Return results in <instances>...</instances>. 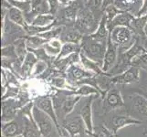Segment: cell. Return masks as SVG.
<instances>
[{
  "instance_id": "cell-1",
  "label": "cell",
  "mask_w": 147,
  "mask_h": 137,
  "mask_svg": "<svg viewBox=\"0 0 147 137\" xmlns=\"http://www.w3.org/2000/svg\"><path fill=\"white\" fill-rule=\"evenodd\" d=\"M32 117L43 137H59L60 135L59 126L54 120L35 105L32 108Z\"/></svg>"
},
{
  "instance_id": "cell-2",
  "label": "cell",
  "mask_w": 147,
  "mask_h": 137,
  "mask_svg": "<svg viewBox=\"0 0 147 137\" xmlns=\"http://www.w3.org/2000/svg\"><path fill=\"white\" fill-rule=\"evenodd\" d=\"M107 42L99 41L92 38L90 35H86L83 37L82 42V51L89 59L98 63L100 67H102L103 59L107 48Z\"/></svg>"
},
{
  "instance_id": "cell-3",
  "label": "cell",
  "mask_w": 147,
  "mask_h": 137,
  "mask_svg": "<svg viewBox=\"0 0 147 137\" xmlns=\"http://www.w3.org/2000/svg\"><path fill=\"white\" fill-rule=\"evenodd\" d=\"M134 34L131 28L119 26L113 28L110 32V37L113 42L119 48V52H124L135 42L137 38Z\"/></svg>"
},
{
  "instance_id": "cell-4",
  "label": "cell",
  "mask_w": 147,
  "mask_h": 137,
  "mask_svg": "<svg viewBox=\"0 0 147 137\" xmlns=\"http://www.w3.org/2000/svg\"><path fill=\"white\" fill-rule=\"evenodd\" d=\"M100 22V21H99ZM98 19L94 14L90 11L86 4L80 9L77 18L75 21V26L83 35H90L96 31L98 28Z\"/></svg>"
},
{
  "instance_id": "cell-5",
  "label": "cell",
  "mask_w": 147,
  "mask_h": 137,
  "mask_svg": "<svg viewBox=\"0 0 147 137\" xmlns=\"http://www.w3.org/2000/svg\"><path fill=\"white\" fill-rule=\"evenodd\" d=\"M73 113V111H72ZM69 113L61 121V127H63L68 133L70 134L71 137H75L76 135L82 134L84 133L85 130H87L86 125L80 115L76 113Z\"/></svg>"
},
{
  "instance_id": "cell-6",
  "label": "cell",
  "mask_w": 147,
  "mask_h": 137,
  "mask_svg": "<svg viewBox=\"0 0 147 137\" xmlns=\"http://www.w3.org/2000/svg\"><path fill=\"white\" fill-rule=\"evenodd\" d=\"M95 75H96L95 73L90 72V70H87L83 67L82 68L77 63L70 65L67 69V70H66V74H65L68 82L73 85H78L82 80L88 78L94 77Z\"/></svg>"
},
{
  "instance_id": "cell-7",
  "label": "cell",
  "mask_w": 147,
  "mask_h": 137,
  "mask_svg": "<svg viewBox=\"0 0 147 137\" xmlns=\"http://www.w3.org/2000/svg\"><path fill=\"white\" fill-rule=\"evenodd\" d=\"M118 51H119V48L113 42L111 37L109 36L107 48H106V51H105L104 59H103L102 67H101V70H102V72L105 74H107L110 70L114 67L115 64L117 63V60L119 58Z\"/></svg>"
},
{
  "instance_id": "cell-8",
  "label": "cell",
  "mask_w": 147,
  "mask_h": 137,
  "mask_svg": "<svg viewBox=\"0 0 147 137\" xmlns=\"http://www.w3.org/2000/svg\"><path fill=\"white\" fill-rule=\"evenodd\" d=\"M92 100L93 96H88L84 99V103L79 105V114L82 118L84 124L87 128V132L90 134L93 132L92 124Z\"/></svg>"
},
{
  "instance_id": "cell-9",
  "label": "cell",
  "mask_w": 147,
  "mask_h": 137,
  "mask_svg": "<svg viewBox=\"0 0 147 137\" xmlns=\"http://www.w3.org/2000/svg\"><path fill=\"white\" fill-rule=\"evenodd\" d=\"M140 79V69L136 66H131L124 72L116 75L110 79L111 83L114 84H129L138 82Z\"/></svg>"
},
{
  "instance_id": "cell-10",
  "label": "cell",
  "mask_w": 147,
  "mask_h": 137,
  "mask_svg": "<svg viewBox=\"0 0 147 137\" xmlns=\"http://www.w3.org/2000/svg\"><path fill=\"white\" fill-rule=\"evenodd\" d=\"M33 103L35 106H37L38 109H40L42 111H44V113L49 114L50 117L54 120L56 124L59 126V129L60 130L61 127H59V125L58 124V117H57V114H56L52 98H50L49 96H38V97L34 100Z\"/></svg>"
},
{
  "instance_id": "cell-11",
  "label": "cell",
  "mask_w": 147,
  "mask_h": 137,
  "mask_svg": "<svg viewBox=\"0 0 147 137\" xmlns=\"http://www.w3.org/2000/svg\"><path fill=\"white\" fill-rule=\"evenodd\" d=\"M83 34L77 28H66L64 27L59 39L62 43H74L82 44L83 39Z\"/></svg>"
},
{
  "instance_id": "cell-12",
  "label": "cell",
  "mask_w": 147,
  "mask_h": 137,
  "mask_svg": "<svg viewBox=\"0 0 147 137\" xmlns=\"http://www.w3.org/2000/svg\"><path fill=\"white\" fill-rule=\"evenodd\" d=\"M142 124V121L136 120L135 118H131L130 116H123V115H116L113 117L110 121L109 129L111 130L113 133H116L119 129L124 127L125 125L129 124Z\"/></svg>"
},
{
  "instance_id": "cell-13",
  "label": "cell",
  "mask_w": 147,
  "mask_h": 137,
  "mask_svg": "<svg viewBox=\"0 0 147 137\" xmlns=\"http://www.w3.org/2000/svg\"><path fill=\"white\" fill-rule=\"evenodd\" d=\"M135 18L134 15L128 11H123L117 15L113 20L108 22V28L109 31L111 32L113 28L115 27H119V26H124V27H129L131 28V22H133L134 18Z\"/></svg>"
},
{
  "instance_id": "cell-14",
  "label": "cell",
  "mask_w": 147,
  "mask_h": 137,
  "mask_svg": "<svg viewBox=\"0 0 147 137\" xmlns=\"http://www.w3.org/2000/svg\"><path fill=\"white\" fill-rule=\"evenodd\" d=\"M84 6L80 0H76L62 10V19L69 23H75L80 9Z\"/></svg>"
},
{
  "instance_id": "cell-15",
  "label": "cell",
  "mask_w": 147,
  "mask_h": 137,
  "mask_svg": "<svg viewBox=\"0 0 147 137\" xmlns=\"http://www.w3.org/2000/svg\"><path fill=\"white\" fill-rule=\"evenodd\" d=\"M23 131L22 134L25 137H40L41 134L38 128L37 124H35L33 117H29L27 115H23Z\"/></svg>"
},
{
  "instance_id": "cell-16",
  "label": "cell",
  "mask_w": 147,
  "mask_h": 137,
  "mask_svg": "<svg viewBox=\"0 0 147 137\" xmlns=\"http://www.w3.org/2000/svg\"><path fill=\"white\" fill-rule=\"evenodd\" d=\"M38 60L39 59H38L36 55L33 52L28 50V53L26 55V57H25V59L21 66V72H20L23 77H28V76H30L32 74L33 69Z\"/></svg>"
},
{
  "instance_id": "cell-17",
  "label": "cell",
  "mask_w": 147,
  "mask_h": 137,
  "mask_svg": "<svg viewBox=\"0 0 147 137\" xmlns=\"http://www.w3.org/2000/svg\"><path fill=\"white\" fill-rule=\"evenodd\" d=\"M7 17L10 21L22 27L23 28L28 25L24 12L18 7H11L10 8H8L7 10Z\"/></svg>"
},
{
  "instance_id": "cell-18",
  "label": "cell",
  "mask_w": 147,
  "mask_h": 137,
  "mask_svg": "<svg viewBox=\"0 0 147 137\" xmlns=\"http://www.w3.org/2000/svg\"><path fill=\"white\" fill-rule=\"evenodd\" d=\"M23 127H21L17 121L12 120L3 123L2 127V136L3 137H15L17 135L22 134Z\"/></svg>"
},
{
  "instance_id": "cell-19",
  "label": "cell",
  "mask_w": 147,
  "mask_h": 137,
  "mask_svg": "<svg viewBox=\"0 0 147 137\" xmlns=\"http://www.w3.org/2000/svg\"><path fill=\"white\" fill-rule=\"evenodd\" d=\"M106 103L110 108H119L124 105L123 99L121 93L116 90H109L105 96Z\"/></svg>"
},
{
  "instance_id": "cell-20",
  "label": "cell",
  "mask_w": 147,
  "mask_h": 137,
  "mask_svg": "<svg viewBox=\"0 0 147 137\" xmlns=\"http://www.w3.org/2000/svg\"><path fill=\"white\" fill-rule=\"evenodd\" d=\"M131 103L136 113L147 119V98L142 95L135 94L133 97Z\"/></svg>"
},
{
  "instance_id": "cell-21",
  "label": "cell",
  "mask_w": 147,
  "mask_h": 137,
  "mask_svg": "<svg viewBox=\"0 0 147 137\" xmlns=\"http://www.w3.org/2000/svg\"><path fill=\"white\" fill-rule=\"evenodd\" d=\"M80 63H82V67L84 69H86L87 70H90L93 73H95L96 75H100V74H105L102 70H101V67L95 61H93L92 59H89L87 56L84 55L82 52L80 53Z\"/></svg>"
},
{
  "instance_id": "cell-22",
  "label": "cell",
  "mask_w": 147,
  "mask_h": 137,
  "mask_svg": "<svg viewBox=\"0 0 147 137\" xmlns=\"http://www.w3.org/2000/svg\"><path fill=\"white\" fill-rule=\"evenodd\" d=\"M31 12L35 17L38 15L49 14V4L48 0H31Z\"/></svg>"
},
{
  "instance_id": "cell-23",
  "label": "cell",
  "mask_w": 147,
  "mask_h": 137,
  "mask_svg": "<svg viewBox=\"0 0 147 137\" xmlns=\"http://www.w3.org/2000/svg\"><path fill=\"white\" fill-rule=\"evenodd\" d=\"M74 94L79 95L80 97H88V96L100 95V92L95 86L89 83H85L80 85L78 88V90H75Z\"/></svg>"
},
{
  "instance_id": "cell-24",
  "label": "cell",
  "mask_w": 147,
  "mask_h": 137,
  "mask_svg": "<svg viewBox=\"0 0 147 137\" xmlns=\"http://www.w3.org/2000/svg\"><path fill=\"white\" fill-rule=\"evenodd\" d=\"M55 22H56L55 16L49 13V14L38 15V16L33 19L32 23L30 25H34V26H38V27H48Z\"/></svg>"
},
{
  "instance_id": "cell-25",
  "label": "cell",
  "mask_w": 147,
  "mask_h": 137,
  "mask_svg": "<svg viewBox=\"0 0 147 137\" xmlns=\"http://www.w3.org/2000/svg\"><path fill=\"white\" fill-rule=\"evenodd\" d=\"M80 51H82V45H80V44L63 43L62 47H61V49H60V52L58 55V57L56 58V59H62V58L67 57V56L72 54V53L80 52Z\"/></svg>"
},
{
  "instance_id": "cell-26",
  "label": "cell",
  "mask_w": 147,
  "mask_h": 137,
  "mask_svg": "<svg viewBox=\"0 0 147 137\" xmlns=\"http://www.w3.org/2000/svg\"><path fill=\"white\" fill-rule=\"evenodd\" d=\"M147 24V14L142 17H135L131 22V28L134 33L138 34L139 36H145L144 35V28Z\"/></svg>"
},
{
  "instance_id": "cell-27",
  "label": "cell",
  "mask_w": 147,
  "mask_h": 137,
  "mask_svg": "<svg viewBox=\"0 0 147 137\" xmlns=\"http://www.w3.org/2000/svg\"><path fill=\"white\" fill-rule=\"evenodd\" d=\"M26 41H27V48L28 49H39L44 47L45 44L49 42V40L45 39L39 36H27L26 37Z\"/></svg>"
},
{
  "instance_id": "cell-28",
  "label": "cell",
  "mask_w": 147,
  "mask_h": 137,
  "mask_svg": "<svg viewBox=\"0 0 147 137\" xmlns=\"http://www.w3.org/2000/svg\"><path fill=\"white\" fill-rule=\"evenodd\" d=\"M64 27L65 26H63V25L56 26L52 28H50L49 30H48V31H46V32H43L41 34L38 35V36L47 39V40H49V41H50V40H52V39H55V38H59L60 34H61Z\"/></svg>"
},
{
  "instance_id": "cell-29",
  "label": "cell",
  "mask_w": 147,
  "mask_h": 137,
  "mask_svg": "<svg viewBox=\"0 0 147 137\" xmlns=\"http://www.w3.org/2000/svg\"><path fill=\"white\" fill-rule=\"evenodd\" d=\"M86 6L92 11L94 16L97 18V15H103V2L102 0H88Z\"/></svg>"
},
{
  "instance_id": "cell-30",
  "label": "cell",
  "mask_w": 147,
  "mask_h": 137,
  "mask_svg": "<svg viewBox=\"0 0 147 137\" xmlns=\"http://www.w3.org/2000/svg\"><path fill=\"white\" fill-rule=\"evenodd\" d=\"M90 135L92 137H114L113 134L111 133V130L102 125L98 126L96 129L93 128V132L92 134H90Z\"/></svg>"
},
{
  "instance_id": "cell-31",
  "label": "cell",
  "mask_w": 147,
  "mask_h": 137,
  "mask_svg": "<svg viewBox=\"0 0 147 137\" xmlns=\"http://www.w3.org/2000/svg\"><path fill=\"white\" fill-rule=\"evenodd\" d=\"M121 12H123V11L119 9L117 7L115 6V4L110 5V6H108L107 7H105L104 11H103L104 15L106 16V18H107L108 22L111 21V20H113L116 16H117V15H119Z\"/></svg>"
},
{
  "instance_id": "cell-32",
  "label": "cell",
  "mask_w": 147,
  "mask_h": 137,
  "mask_svg": "<svg viewBox=\"0 0 147 137\" xmlns=\"http://www.w3.org/2000/svg\"><path fill=\"white\" fill-rule=\"evenodd\" d=\"M48 66L49 65L45 61V60H38L33 69L32 76H35V77L37 76V77H38L39 75H41L45 70L48 69Z\"/></svg>"
},
{
  "instance_id": "cell-33",
  "label": "cell",
  "mask_w": 147,
  "mask_h": 137,
  "mask_svg": "<svg viewBox=\"0 0 147 137\" xmlns=\"http://www.w3.org/2000/svg\"><path fill=\"white\" fill-rule=\"evenodd\" d=\"M142 65L147 66V50L140 54L137 58H135L131 61V66H136V67H142Z\"/></svg>"
},
{
  "instance_id": "cell-34",
  "label": "cell",
  "mask_w": 147,
  "mask_h": 137,
  "mask_svg": "<svg viewBox=\"0 0 147 137\" xmlns=\"http://www.w3.org/2000/svg\"><path fill=\"white\" fill-rule=\"evenodd\" d=\"M49 4V13L56 16V14L59 12V7H60V2L59 0H48Z\"/></svg>"
},
{
  "instance_id": "cell-35",
  "label": "cell",
  "mask_w": 147,
  "mask_h": 137,
  "mask_svg": "<svg viewBox=\"0 0 147 137\" xmlns=\"http://www.w3.org/2000/svg\"><path fill=\"white\" fill-rule=\"evenodd\" d=\"M146 14H147V0H143L142 7L139 8V10L135 15V17H142V16H144Z\"/></svg>"
},
{
  "instance_id": "cell-36",
  "label": "cell",
  "mask_w": 147,
  "mask_h": 137,
  "mask_svg": "<svg viewBox=\"0 0 147 137\" xmlns=\"http://www.w3.org/2000/svg\"><path fill=\"white\" fill-rule=\"evenodd\" d=\"M102 2H103V11H104L105 7H107L110 5H113L115 3V0H102Z\"/></svg>"
},
{
  "instance_id": "cell-37",
  "label": "cell",
  "mask_w": 147,
  "mask_h": 137,
  "mask_svg": "<svg viewBox=\"0 0 147 137\" xmlns=\"http://www.w3.org/2000/svg\"><path fill=\"white\" fill-rule=\"evenodd\" d=\"M74 1H76V0H59L60 4H61L62 6H64V7L69 6V5H70L71 3H73Z\"/></svg>"
},
{
  "instance_id": "cell-38",
  "label": "cell",
  "mask_w": 147,
  "mask_h": 137,
  "mask_svg": "<svg viewBox=\"0 0 147 137\" xmlns=\"http://www.w3.org/2000/svg\"><path fill=\"white\" fill-rule=\"evenodd\" d=\"M144 35L147 37V24H146V26H145V28H144Z\"/></svg>"
},
{
  "instance_id": "cell-39",
  "label": "cell",
  "mask_w": 147,
  "mask_h": 137,
  "mask_svg": "<svg viewBox=\"0 0 147 137\" xmlns=\"http://www.w3.org/2000/svg\"><path fill=\"white\" fill-rule=\"evenodd\" d=\"M15 137H25L23 134H19V135H17V136H15Z\"/></svg>"
},
{
  "instance_id": "cell-40",
  "label": "cell",
  "mask_w": 147,
  "mask_h": 137,
  "mask_svg": "<svg viewBox=\"0 0 147 137\" xmlns=\"http://www.w3.org/2000/svg\"><path fill=\"white\" fill-rule=\"evenodd\" d=\"M80 135H82V134H79V135H76L75 137H80Z\"/></svg>"
},
{
  "instance_id": "cell-41",
  "label": "cell",
  "mask_w": 147,
  "mask_h": 137,
  "mask_svg": "<svg viewBox=\"0 0 147 137\" xmlns=\"http://www.w3.org/2000/svg\"><path fill=\"white\" fill-rule=\"evenodd\" d=\"M20 1H28V0H20Z\"/></svg>"
},
{
  "instance_id": "cell-42",
  "label": "cell",
  "mask_w": 147,
  "mask_h": 137,
  "mask_svg": "<svg viewBox=\"0 0 147 137\" xmlns=\"http://www.w3.org/2000/svg\"><path fill=\"white\" fill-rule=\"evenodd\" d=\"M89 137H92V135H90V136H89Z\"/></svg>"
}]
</instances>
